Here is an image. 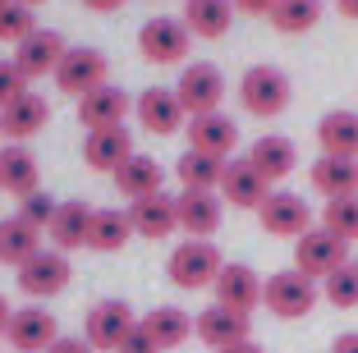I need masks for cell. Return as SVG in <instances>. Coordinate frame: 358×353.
<instances>
[{"instance_id":"13","label":"cell","mask_w":358,"mask_h":353,"mask_svg":"<svg viewBox=\"0 0 358 353\" xmlns=\"http://www.w3.org/2000/svg\"><path fill=\"white\" fill-rule=\"evenodd\" d=\"M193 335H198L207 349H230V344H243L253 335V322H248V312L211 303V308H202L198 317H193Z\"/></svg>"},{"instance_id":"31","label":"cell","mask_w":358,"mask_h":353,"mask_svg":"<svg viewBox=\"0 0 358 353\" xmlns=\"http://www.w3.org/2000/svg\"><path fill=\"white\" fill-rule=\"evenodd\" d=\"M230 19H234V0H184V28L193 37H225L230 32Z\"/></svg>"},{"instance_id":"19","label":"cell","mask_w":358,"mask_h":353,"mask_svg":"<svg viewBox=\"0 0 358 353\" xmlns=\"http://www.w3.org/2000/svg\"><path fill=\"white\" fill-rule=\"evenodd\" d=\"M189 147L193 152H207V156H221V161H230L234 147H239V124H234L230 115L211 110V115H198V120H189Z\"/></svg>"},{"instance_id":"45","label":"cell","mask_w":358,"mask_h":353,"mask_svg":"<svg viewBox=\"0 0 358 353\" xmlns=\"http://www.w3.org/2000/svg\"><path fill=\"white\" fill-rule=\"evenodd\" d=\"M216 353H262L253 340H243V344H230V349H216Z\"/></svg>"},{"instance_id":"21","label":"cell","mask_w":358,"mask_h":353,"mask_svg":"<svg viewBox=\"0 0 358 353\" xmlns=\"http://www.w3.org/2000/svg\"><path fill=\"white\" fill-rule=\"evenodd\" d=\"M129 156H134V134H129L124 124L120 129H92V134L83 138V161L92 170H101V175H115Z\"/></svg>"},{"instance_id":"43","label":"cell","mask_w":358,"mask_h":353,"mask_svg":"<svg viewBox=\"0 0 358 353\" xmlns=\"http://www.w3.org/2000/svg\"><path fill=\"white\" fill-rule=\"evenodd\" d=\"M331 353H358V331H345V335H336Z\"/></svg>"},{"instance_id":"32","label":"cell","mask_w":358,"mask_h":353,"mask_svg":"<svg viewBox=\"0 0 358 353\" xmlns=\"http://www.w3.org/2000/svg\"><path fill=\"white\" fill-rule=\"evenodd\" d=\"M138 326H143V331L157 340L161 353H166V349H179V344L193 335V317H189L184 308H170V303H166V308H152Z\"/></svg>"},{"instance_id":"25","label":"cell","mask_w":358,"mask_h":353,"mask_svg":"<svg viewBox=\"0 0 358 353\" xmlns=\"http://www.w3.org/2000/svg\"><path fill=\"white\" fill-rule=\"evenodd\" d=\"M0 188L14 193V198H32L37 188H42V170H37V156L28 152L23 143H10L0 152Z\"/></svg>"},{"instance_id":"23","label":"cell","mask_w":358,"mask_h":353,"mask_svg":"<svg viewBox=\"0 0 358 353\" xmlns=\"http://www.w3.org/2000/svg\"><path fill=\"white\" fill-rule=\"evenodd\" d=\"M129 220H134V234H143V239H170L179 229L175 198L170 193H152V198L129 202Z\"/></svg>"},{"instance_id":"47","label":"cell","mask_w":358,"mask_h":353,"mask_svg":"<svg viewBox=\"0 0 358 353\" xmlns=\"http://www.w3.org/2000/svg\"><path fill=\"white\" fill-rule=\"evenodd\" d=\"M10 317H14V308H10V303H5V298H0V335L10 331Z\"/></svg>"},{"instance_id":"22","label":"cell","mask_w":358,"mask_h":353,"mask_svg":"<svg viewBox=\"0 0 358 353\" xmlns=\"http://www.w3.org/2000/svg\"><path fill=\"white\" fill-rule=\"evenodd\" d=\"M46 124H51V106L37 92H23L14 106L0 110V134L10 138V143H28V138H37Z\"/></svg>"},{"instance_id":"2","label":"cell","mask_w":358,"mask_h":353,"mask_svg":"<svg viewBox=\"0 0 358 353\" xmlns=\"http://www.w3.org/2000/svg\"><path fill=\"white\" fill-rule=\"evenodd\" d=\"M294 87H289V73L275 69V64H253V69L239 78V106L257 120H275L285 115Z\"/></svg>"},{"instance_id":"28","label":"cell","mask_w":358,"mask_h":353,"mask_svg":"<svg viewBox=\"0 0 358 353\" xmlns=\"http://www.w3.org/2000/svg\"><path fill=\"white\" fill-rule=\"evenodd\" d=\"M317 147L322 156H349L358 161V110H331L317 124Z\"/></svg>"},{"instance_id":"5","label":"cell","mask_w":358,"mask_h":353,"mask_svg":"<svg viewBox=\"0 0 358 353\" xmlns=\"http://www.w3.org/2000/svg\"><path fill=\"white\" fill-rule=\"evenodd\" d=\"M175 96L184 101L189 120H198V115H211V110H221V101H225V73L216 69L211 60H193V64H184V73H179Z\"/></svg>"},{"instance_id":"1","label":"cell","mask_w":358,"mask_h":353,"mask_svg":"<svg viewBox=\"0 0 358 353\" xmlns=\"http://www.w3.org/2000/svg\"><path fill=\"white\" fill-rule=\"evenodd\" d=\"M221 271H225V257L211 239L175 243V252H170V261H166V275H170L175 289H211Z\"/></svg>"},{"instance_id":"37","label":"cell","mask_w":358,"mask_h":353,"mask_svg":"<svg viewBox=\"0 0 358 353\" xmlns=\"http://www.w3.org/2000/svg\"><path fill=\"white\" fill-rule=\"evenodd\" d=\"M37 32V14L28 10V5H5V14H0V42H10V46H23Z\"/></svg>"},{"instance_id":"9","label":"cell","mask_w":358,"mask_h":353,"mask_svg":"<svg viewBox=\"0 0 358 353\" xmlns=\"http://www.w3.org/2000/svg\"><path fill=\"white\" fill-rule=\"evenodd\" d=\"M69 275H74V266H69V252L42 248L37 257H28V261L19 266V289L28 294V298H55V294L69 289Z\"/></svg>"},{"instance_id":"51","label":"cell","mask_w":358,"mask_h":353,"mask_svg":"<svg viewBox=\"0 0 358 353\" xmlns=\"http://www.w3.org/2000/svg\"><path fill=\"white\" fill-rule=\"evenodd\" d=\"M354 266H358V261H354Z\"/></svg>"},{"instance_id":"10","label":"cell","mask_w":358,"mask_h":353,"mask_svg":"<svg viewBox=\"0 0 358 353\" xmlns=\"http://www.w3.org/2000/svg\"><path fill=\"white\" fill-rule=\"evenodd\" d=\"M340 266H349V243H340L336 234L308 229L303 239H294V271H303L308 280H327Z\"/></svg>"},{"instance_id":"12","label":"cell","mask_w":358,"mask_h":353,"mask_svg":"<svg viewBox=\"0 0 358 353\" xmlns=\"http://www.w3.org/2000/svg\"><path fill=\"white\" fill-rule=\"evenodd\" d=\"M5 340H10V349H19V353H46L55 340H60L55 312L37 308V303H28V308H14V317H10V331H5Z\"/></svg>"},{"instance_id":"34","label":"cell","mask_w":358,"mask_h":353,"mask_svg":"<svg viewBox=\"0 0 358 353\" xmlns=\"http://www.w3.org/2000/svg\"><path fill=\"white\" fill-rule=\"evenodd\" d=\"M275 32L285 37H299V32H313L322 19V0H275V10L266 14Z\"/></svg>"},{"instance_id":"49","label":"cell","mask_w":358,"mask_h":353,"mask_svg":"<svg viewBox=\"0 0 358 353\" xmlns=\"http://www.w3.org/2000/svg\"><path fill=\"white\" fill-rule=\"evenodd\" d=\"M5 5H10V0H0V14H5Z\"/></svg>"},{"instance_id":"18","label":"cell","mask_w":358,"mask_h":353,"mask_svg":"<svg viewBox=\"0 0 358 353\" xmlns=\"http://www.w3.org/2000/svg\"><path fill=\"white\" fill-rule=\"evenodd\" d=\"M129 110H134V101H129L124 87L101 83L96 92H87L83 101H78V124H83L87 134H92V129H120Z\"/></svg>"},{"instance_id":"40","label":"cell","mask_w":358,"mask_h":353,"mask_svg":"<svg viewBox=\"0 0 358 353\" xmlns=\"http://www.w3.org/2000/svg\"><path fill=\"white\" fill-rule=\"evenodd\" d=\"M120 353H161V349H157V340H152V335L138 326V331L124 340V349H120Z\"/></svg>"},{"instance_id":"26","label":"cell","mask_w":358,"mask_h":353,"mask_svg":"<svg viewBox=\"0 0 358 353\" xmlns=\"http://www.w3.org/2000/svg\"><path fill=\"white\" fill-rule=\"evenodd\" d=\"M110 179H115V188L124 193L129 202L152 198V193H166V170L157 166V156H143V152H134Z\"/></svg>"},{"instance_id":"30","label":"cell","mask_w":358,"mask_h":353,"mask_svg":"<svg viewBox=\"0 0 358 353\" xmlns=\"http://www.w3.org/2000/svg\"><path fill=\"white\" fill-rule=\"evenodd\" d=\"M42 252V229H32L23 216H5L0 220V266L19 271L28 257Z\"/></svg>"},{"instance_id":"20","label":"cell","mask_w":358,"mask_h":353,"mask_svg":"<svg viewBox=\"0 0 358 353\" xmlns=\"http://www.w3.org/2000/svg\"><path fill=\"white\" fill-rule=\"evenodd\" d=\"M248 166L266 179V184H280V179L294 175L299 166V147L289 143L285 134H262L253 147H248Z\"/></svg>"},{"instance_id":"50","label":"cell","mask_w":358,"mask_h":353,"mask_svg":"<svg viewBox=\"0 0 358 353\" xmlns=\"http://www.w3.org/2000/svg\"><path fill=\"white\" fill-rule=\"evenodd\" d=\"M0 193H5V188H0Z\"/></svg>"},{"instance_id":"27","label":"cell","mask_w":358,"mask_h":353,"mask_svg":"<svg viewBox=\"0 0 358 353\" xmlns=\"http://www.w3.org/2000/svg\"><path fill=\"white\" fill-rule=\"evenodd\" d=\"M87 225H92V207L87 202H60L55 207V220L46 225V239L51 248L60 252H74V248H87Z\"/></svg>"},{"instance_id":"39","label":"cell","mask_w":358,"mask_h":353,"mask_svg":"<svg viewBox=\"0 0 358 353\" xmlns=\"http://www.w3.org/2000/svg\"><path fill=\"white\" fill-rule=\"evenodd\" d=\"M23 92H28V73H23L14 60H0V110L14 106Z\"/></svg>"},{"instance_id":"36","label":"cell","mask_w":358,"mask_h":353,"mask_svg":"<svg viewBox=\"0 0 358 353\" xmlns=\"http://www.w3.org/2000/svg\"><path fill=\"white\" fill-rule=\"evenodd\" d=\"M322 298L331 303V308H358V266L349 261V266H340V271H331L327 280H322Z\"/></svg>"},{"instance_id":"38","label":"cell","mask_w":358,"mask_h":353,"mask_svg":"<svg viewBox=\"0 0 358 353\" xmlns=\"http://www.w3.org/2000/svg\"><path fill=\"white\" fill-rule=\"evenodd\" d=\"M55 207H60V202H55L51 193H42V188H37L32 198H23V202H19V216L28 220L32 229H46V225L55 220Z\"/></svg>"},{"instance_id":"41","label":"cell","mask_w":358,"mask_h":353,"mask_svg":"<svg viewBox=\"0 0 358 353\" xmlns=\"http://www.w3.org/2000/svg\"><path fill=\"white\" fill-rule=\"evenodd\" d=\"M46 353H96V349H92L87 340H74V335H60V340H55Z\"/></svg>"},{"instance_id":"4","label":"cell","mask_w":358,"mask_h":353,"mask_svg":"<svg viewBox=\"0 0 358 353\" xmlns=\"http://www.w3.org/2000/svg\"><path fill=\"white\" fill-rule=\"evenodd\" d=\"M101 83H110V60H106V51H96V46H69L60 69H55V87H60L64 96L83 101V96L96 92Z\"/></svg>"},{"instance_id":"17","label":"cell","mask_w":358,"mask_h":353,"mask_svg":"<svg viewBox=\"0 0 358 353\" xmlns=\"http://www.w3.org/2000/svg\"><path fill=\"white\" fill-rule=\"evenodd\" d=\"M175 211H179V229L189 234V239H211L216 229H221V211L225 202L216 193H198V188H184L175 193Z\"/></svg>"},{"instance_id":"48","label":"cell","mask_w":358,"mask_h":353,"mask_svg":"<svg viewBox=\"0 0 358 353\" xmlns=\"http://www.w3.org/2000/svg\"><path fill=\"white\" fill-rule=\"evenodd\" d=\"M14 5H28V10H37V5H42V0H14Z\"/></svg>"},{"instance_id":"16","label":"cell","mask_w":358,"mask_h":353,"mask_svg":"<svg viewBox=\"0 0 358 353\" xmlns=\"http://www.w3.org/2000/svg\"><path fill=\"white\" fill-rule=\"evenodd\" d=\"M216 193H221V202H230L239 211H257L266 202V193H271V184L248 166V156H239V161H225V175Z\"/></svg>"},{"instance_id":"33","label":"cell","mask_w":358,"mask_h":353,"mask_svg":"<svg viewBox=\"0 0 358 353\" xmlns=\"http://www.w3.org/2000/svg\"><path fill=\"white\" fill-rule=\"evenodd\" d=\"M175 175L184 188H198V193H216L221 188V175H225V161L221 156H207V152H184L175 161Z\"/></svg>"},{"instance_id":"42","label":"cell","mask_w":358,"mask_h":353,"mask_svg":"<svg viewBox=\"0 0 358 353\" xmlns=\"http://www.w3.org/2000/svg\"><path fill=\"white\" fill-rule=\"evenodd\" d=\"M234 10L239 14H271L275 0H234Z\"/></svg>"},{"instance_id":"8","label":"cell","mask_w":358,"mask_h":353,"mask_svg":"<svg viewBox=\"0 0 358 353\" xmlns=\"http://www.w3.org/2000/svg\"><path fill=\"white\" fill-rule=\"evenodd\" d=\"M189 42H193V32L184 28V19L157 14V19H148L138 28V51H143L148 64H179L189 55Z\"/></svg>"},{"instance_id":"15","label":"cell","mask_w":358,"mask_h":353,"mask_svg":"<svg viewBox=\"0 0 358 353\" xmlns=\"http://www.w3.org/2000/svg\"><path fill=\"white\" fill-rule=\"evenodd\" d=\"M211 294H216L221 308L253 312V308H262V275L253 266H243V261H225V271L211 284Z\"/></svg>"},{"instance_id":"46","label":"cell","mask_w":358,"mask_h":353,"mask_svg":"<svg viewBox=\"0 0 358 353\" xmlns=\"http://www.w3.org/2000/svg\"><path fill=\"white\" fill-rule=\"evenodd\" d=\"M336 10L345 14V19H358V0H336Z\"/></svg>"},{"instance_id":"29","label":"cell","mask_w":358,"mask_h":353,"mask_svg":"<svg viewBox=\"0 0 358 353\" xmlns=\"http://www.w3.org/2000/svg\"><path fill=\"white\" fill-rule=\"evenodd\" d=\"M134 239V220L120 207H92V225H87V248L92 252H120Z\"/></svg>"},{"instance_id":"7","label":"cell","mask_w":358,"mask_h":353,"mask_svg":"<svg viewBox=\"0 0 358 353\" xmlns=\"http://www.w3.org/2000/svg\"><path fill=\"white\" fill-rule=\"evenodd\" d=\"M257 220L271 239H303L313 229V207H308L299 193H285V188H271L266 202L257 207Z\"/></svg>"},{"instance_id":"6","label":"cell","mask_w":358,"mask_h":353,"mask_svg":"<svg viewBox=\"0 0 358 353\" xmlns=\"http://www.w3.org/2000/svg\"><path fill=\"white\" fill-rule=\"evenodd\" d=\"M138 331V317L124 298H101L92 312H87V335L83 340L92 344L96 353H120L124 340Z\"/></svg>"},{"instance_id":"24","label":"cell","mask_w":358,"mask_h":353,"mask_svg":"<svg viewBox=\"0 0 358 353\" xmlns=\"http://www.w3.org/2000/svg\"><path fill=\"white\" fill-rule=\"evenodd\" d=\"M308 184L322 193V198H358V161L349 156H317L313 170H308Z\"/></svg>"},{"instance_id":"14","label":"cell","mask_w":358,"mask_h":353,"mask_svg":"<svg viewBox=\"0 0 358 353\" xmlns=\"http://www.w3.org/2000/svg\"><path fill=\"white\" fill-rule=\"evenodd\" d=\"M64 51H69V42H64L55 28H37L23 46H14V64L28 73V83H32V78H46V73L55 78V69H60Z\"/></svg>"},{"instance_id":"3","label":"cell","mask_w":358,"mask_h":353,"mask_svg":"<svg viewBox=\"0 0 358 353\" xmlns=\"http://www.w3.org/2000/svg\"><path fill=\"white\" fill-rule=\"evenodd\" d=\"M317 298H322V289H317V280H308L303 271H275V275L262 280V308L271 317H280V322L308 317L317 308Z\"/></svg>"},{"instance_id":"44","label":"cell","mask_w":358,"mask_h":353,"mask_svg":"<svg viewBox=\"0 0 358 353\" xmlns=\"http://www.w3.org/2000/svg\"><path fill=\"white\" fill-rule=\"evenodd\" d=\"M92 14H115V10H124V0H83Z\"/></svg>"},{"instance_id":"11","label":"cell","mask_w":358,"mask_h":353,"mask_svg":"<svg viewBox=\"0 0 358 353\" xmlns=\"http://www.w3.org/2000/svg\"><path fill=\"white\" fill-rule=\"evenodd\" d=\"M134 115L152 138H170V134H179V129L189 124V110H184V101L175 96V87H148V92H138Z\"/></svg>"},{"instance_id":"35","label":"cell","mask_w":358,"mask_h":353,"mask_svg":"<svg viewBox=\"0 0 358 353\" xmlns=\"http://www.w3.org/2000/svg\"><path fill=\"white\" fill-rule=\"evenodd\" d=\"M322 229L340 243H358V198H331L322 207Z\"/></svg>"}]
</instances>
